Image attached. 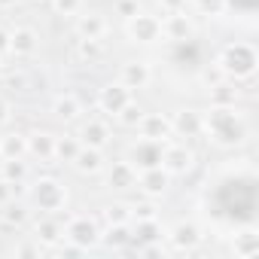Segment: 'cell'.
Segmentation results:
<instances>
[{
    "label": "cell",
    "instance_id": "cell-1",
    "mask_svg": "<svg viewBox=\"0 0 259 259\" xmlns=\"http://www.w3.org/2000/svg\"><path fill=\"white\" fill-rule=\"evenodd\" d=\"M207 207L213 217L229 223H253L256 220V177L235 174L213 186L207 195Z\"/></svg>",
    "mask_w": 259,
    "mask_h": 259
},
{
    "label": "cell",
    "instance_id": "cell-2",
    "mask_svg": "<svg viewBox=\"0 0 259 259\" xmlns=\"http://www.w3.org/2000/svg\"><path fill=\"white\" fill-rule=\"evenodd\" d=\"M207 128L217 144H241L247 138V128L244 122L235 116L232 107H213L210 116H207Z\"/></svg>",
    "mask_w": 259,
    "mask_h": 259
},
{
    "label": "cell",
    "instance_id": "cell-3",
    "mask_svg": "<svg viewBox=\"0 0 259 259\" xmlns=\"http://www.w3.org/2000/svg\"><path fill=\"white\" fill-rule=\"evenodd\" d=\"M220 67H223V73H229L235 79L253 76V70H256V49L247 46V43H232V46H226V52L220 58Z\"/></svg>",
    "mask_w": 259,
    "mask_h": 259
},
{
    "label": "cell",
    "instance_id": "cell-4",
    "mask_svg": "<svg viewBox=\"0 0 259 259\" xmlns=\"http://www.w3.org/2000/svg\"><path fill=\"white\" fill-rule=\"evenodd\" d=\"M128 37H132V40H141V43H156V40H162V19L147 16V13L132 16V19H128Z\"/></svg>",
    "mask_w": 259,
    "mask_h": 259
},
{
    "label": "cell",
    "instance_id": "cell-5",
    "mask_svg": "<svg viewBox=\"0 0 259 259\" xmlns=\"http://www.w3.org/2000/svg\"><path fill=\"white\" fill-rule=\"evenodd\" d=\"M162 150H165V141H150V138H144L135 150H132V168H141V171H147V168H159L162 165Z\"/></svg>",
    "mask_w": 259,
    "mask_h": 259
},
{
    "label": "cell",
    "instance_id": "cell-6",
    "mask_svg": "<svg viewBox=\"0 0 259 259\" xmlns=\"http://www.w3.org/2000/svg\"><path fill=\"white\" fill-rule=\"evenodd\" d=\"M34 201L40 204V210H58L64 204V189L55 183V180H40L34 186Z\"/></svg>",
    "mask_w": 259,
    "mask_h": 259
},
{
    "label": "cell",
    "instance_id": "cell-7",
    "mask_svg": "<svg viewBox=\"0 0 259 259\" xmlns=\"http://www.w3.org/2000/svg\"><path fill=\"white\" fill-rule=\"evenodd\" d=\"M128 101H132V89H125V85L119 82V85H107V89H101L98 107H101L104 113H119Z\"/></svg>",
    "mask_w": 259,
    "mask_h": 259
},
{
    "label": "cell",
    "instance_id": "cell-8",
    "mask_svg": "<svg viewBox=\"0 0 259 259\" xmlns=\"http://www.w3.org/2000/svg\"><path fill=\"white\" fill-rule=\"evenodd\" d=\"M162 165H165V171L168 174H183V171H189L192 168V153L186 150V147H165L162 150Z\"/></svg>",
    "mask_w": 259,
    "mask_h": 259
},
{
    "label": "cell",
    "instance_id": "cell-9",
    "mask_svg": "<svg viewBox=\"0 0 259 259\" xmlns=\"http://www.w3.org/2000/svg\"><path fill=\"white\" fill-rule=\"evenodd\" d=\"M162 37H168V40H186V37H192V22L183 16V10L171 13L162 22Z\"/></svg>",
    "mask_w": 259,
    "mask_h": 259
},
{
    "label": "cell",
    "instance_id": "cell-10",
    "mask_svg": "<svg viewBox=\"0 0 259 259\" xmlns=\"http://www.w3.org/2000/svg\"><path fill=\"white\" fill-rule=\"evenodd\" d=\"M79 138H82V144H89L92 150H101V147L110 144V128H107L104 122H98V119H89V122L82 125Z\"/></svg>",
    "mask_w": 259,
    "mask_h": 259
},
{
    "label": "cell",
    "instance_id": "cell-11",
    "mask_svg": "<svg viewBox=\"0 0 259 259\" xmlns=\"http://www.w3.org/2000/svg\"><path fill=\"white\" fill-rule=\"evenodd\" d=\"M141 135L150 138V141H165L171 135V122L165 116H141Z\"/></svg>",
    "mask_w": 259,
    "mask_h": 259
},
{
    "label": "cell",
    "instance_id": "cell-12",
    "mask_svg": "<svg viewBox=\"0 0 259 259\" xmlns=\"http://www.w3.org/2000/svg\"><path fill=\"white\" fill-rule=\"evenodd\" d=\"M10 46L16 55H34L37 52V34L31 28H19L10 34Z\"/></svg>",
    "mask_w": 259,
    "mask_h": 259
},
{
    "label": "cell",
    "instance_id": "cell-13",
    "mask_svg": "<svg viewBox=\"0 0 259 259\" xmlns=\"http://www.w3.org/2000/svg\"><path fill=\"white\" fill-rule=\"evenodd\" d=\"M67 235H70L76 244H92V241L98 238V229H95V223H92V220L76 217V220H70V223H67Z\"/></svg>",
    "mask_w": 259,
    "mask_h": 259
},
{
    "label": "cell",
    "instance_id": "cell-14",
    "mask_svg": "<svg viewBox=\"0 0 259 259\" xmlns=\"http://www.w3.org/2000/svg\"><path fill=\"white\" fill-rule=\"evenodd\" d=\"M147 82H150V67L147 64H138V61L125 64V70H122V85L125 89H144Z\"/></svg>",
    "mask_w": 259,
    "mask_h": 259
},
{
    "label": "cell",
    "instance_id": "cell-15",
    "mask_svg": "<svg viewBox=\"0 0 259 259\" xmlns=\"http://www.w3.org/2000/svg\"><path fill=\"white\" fill-rule=\"evenodd\" d=\"M141 186H144L150 195L165 192V186H168V171H162V165H159V168H147V171L141 174Z\"/></svg>",
    "mask_w": 259,
    "mask_h": 259
},
{
    "label": "cell",
    "instance_id": "cell-16",
    "mask_svg": "<svg viewBox=\"0 0 259 259\" xmlns=\"http://www.w3.org/2000/svg\"><path fill=\"white\" fill-rule=\"evenodd\" d=\"M171 132H177V135H186V138H192V135H198V132H201V119H198L195 113L183 110V113H177V119L171 122Z\"/></svg>",
    "mask_w": 259,
    "mask_h": 259
},
{
    "label": "cell",
    "instance_id": "cell-17",
    "mask_svg": "<svg viewBox=\"0 0 259 259\" xmlns=\"http://www.w3.org/2000/svg\"><path fill=\"white\" fill-rule=\"evenodd\" d=\"M107 34V22L101 16H82L79 19V37L82 40H101Z\"/></svg>",
    "mask_w": 259,
    "mask_h": 259
},
{
    "label": "cell",
    "instance_id": "cell-18",
    "mask_svg": "<svg viewBox=\"0 0 259 259\" xmlns=\"http://www.w3.org/2000/svg\"><path fill=\"white\" fill-rule=\"evenodd\" d=\"M110 183H113L116 189H128V186L138 183V174H135V168L128 165V162H119V165H113V171H110Z\"/></svg>",
    "mask_w": 259,
    "mask_h": 259
},
{
    "label": "cell",
    "instance_id": "cell-19",
    "mask_svg": "<svg viewBox=\"0 0 259 259\" xmlns=\"http://www.w3.org/2000/svg\"><path fill=\"white\" fill-rule=\"evenodd\" d=\"M73 165H76L82 174H98V171H101V153L92 150V147H89V150H79L76 159H73Z\"/></svg>",
    "mask_w": 259,
    "mask_h": 259
},
{
    "label": "cell",
    "instance_id": "cell-20",
    "mask_svg": "<svg viewBox=\"0 0 259 259\" xmlns=\"http://www.w3.org/2000/svg\"><path fill=\"white\" fill-rule=\"evenodd\" d=\"M52 150H55V141H52L49 135H34V138L28 141V153H34V156H40V159H52Z\"/></svg>",
    "mask_w": 259,
    "mask_h": 259
},
{
    "label": "cell",
    "instance_id": "cell-21",
    "mask_svg": "<svg viewBox=\"0 0 259 259\" xmlns=\"http://www.w3.org/2000/svg\"><path fill=\"white\" fill-rule=\"evenodd\" d=\"M79 150H82V147H79V141H73V138H61V141H55L52 156H58V159H64V162H73Z\"/></svg>",
    "mask_w": 259,
    "mask_h": 259
},
{
    "label": "cell",
    "instance_id": "cell-22",
    "mask_svg": "<svg viewBox=\"0 0 259 259\" xmlns=\"http://www.w3.org/2000/svg\"><path fill=\"white\" fill-rule=\"evenodd\" d=\"M174 244H177V247H192V244H198V229H195L192 223H180V226L174 229Z\"/></svg>",
    "mask_w": 259,
    "mask_h": 259
},
{
    "label": "cell",
    "instance_id": "cell-23",
    "mask_svg": "<svg viewBox=\"0 0 259 259\" xmlns=\"http://www.w3.org/2000/svg\"><path fill=\"white\" fill-rule=\"evenodd\" d=\"M55 113H58L61 119H76L82 110H79V101H76L73 95H64V98L55 101Z\"/></svg>",
    "mask_w": 259,
    "mask_h": 259
},
{
    "label": "cell",
    "instance_id": "cell-24",
    "mask_svg": "<svg viewBox=\"0 0 259 259\" xmlns=\"http://www.w3.org/2000/svg\"><path fill=\"white\" fill-rule=\"evenodd\" d=\"M235 89L229 85H213V107H235Z\"/></svg>",
    "mask_w": 259,
    "mask_h": 259
},
{
    "label": "cell",
    "instance_id": "cell-25",
    "mask_svg": "<svg viewBox=\"0 0 259 259\" xmlns=\"http://www.w3.org/2000/svg\"><path fill=\"white\" fill-rule=\"evenodd\" d=\"M25 150H28V144H25L19 135H10V138L4 141V156H7V159H19Z\"/></svg>",
    "mask_w": 259,
    "mask_h": 259
},
{
    "label": "cell",
    "instance_id": "cell-26",
    "mask_svg": "<svg viewBox=\"0 0 259 259\" xmlns=\"http://www.w3.org/2000/svg\"><path fill=\"white\" fill-rule=\"evenodd\" d=\"M116 116H119V119H122V122H125V125H138V122H141V116H144V113H141V110H138V107H135V104H132V101H128V104H125V107H122V110H119V113H116Z\"/></svg>",
    "mask_w": 259,
    "mask_h": 259
},
{
    "label": "cell",
    "instance_id": "cell-27",
    "mask_svg": "<svg viewBox=\"0 0 259 259\" xmlns=\"http://www.w3.org/2000/svg\"><path fill=\"white\" fill-rule=\"evenodd\" d=\"M223 4L232 7V10H238L241 16H253L256 7H259V0H223Z\"/></svg>",
    "mask_w": 259,
    "mask_h": 259
},
{
    "label": "cell",
    "instance_id": "cell-28",
    "mask_svg": "<svg viewBox=\"0 0 259 259\" xmlns=\"http://www.w3.org/2000/svg\"><path fill=\"white\" fill-rule=\"evenodd\" d=\"M4 174H7V180L13 183V180H19V177L25 174V168H22V162H19V159H7V165H4Z\"/></svg>",
    "mask_w": 259,
    "mask_h": 259
},
{
    "label": "cell",
    "instance_id": "cell-29",
    "mask_svg": "<svg viewBox=\"0 0 259 259\" xmlns=\"http://www.w3.org/2000/svg\"><path fill=\"white\" fill-rule=\"evenodd\" d=\"M116 13L125 16V19L138 16V13H141V10H138V0H119V4H116Z\"/></svg>",
    "mask_w": 259,
    "mask_h": 259
},
{
    "label": "cell",
    "instance_id": "cell-30",
    "mask_svg": "<svg viewBox=\"0 0 259 259\" xmlns=\"http://www.w3.org/2000/svg\"><path fill=\"white\" fill-rule=\"evenodd\" d=\"M52 4H55V10H58V13H64V16H73V13L82 7V0H52Z\"/></svg>",
    "mask_w": 259,
    "mask_h": 259
},
{
    "label": "cell",
    "instance_id": "cell-31",
    "mask_svg": "<svg viewBox=\"0 0 259 259\" xmlns=\"http://www.w3.org/2000/svg\"><path fill=\"white\" fill-rule=\"evenodd\" d=\"M37 232H43V235H40L43 241H55V238H58V226H55V223H49V220H46V223H40V226H37Z\"/></svg>",
    "mask_w": 259,
    "mask_h": 259
},
{
    "label": "cell",
    "instance_id": "cell-32",
    "mask_svg": "<svg viewBox=\"0 0 259 259\" xmlns=\"http://www.w3.org/2000/svg\"><path fill=\"white\" fill-rule=\"evenodd\" d=\"M107 217H110V223H125V220H128V210H125L122 204H116V207L107 210Z\"/></svg>",
    "mask_w": 259,
    "mask_h": 259
},
{
    "label": "cell",
    "instance_id": "cell-33",
    "mask_svg": "<svg viewBox=\"0 0 259 259\" xmlns=\"http://www.w3.org/2000/svg\"><path fill=\"white\" fill-rule=\"evenodd\" d=\"M13 192H16V183H10V180H0V204H4V201H10V198H13Z\"/></svg>",
    "mask_w": 259,
    "mask_h": 259
},
{
    "label": "cell",
    "instance_id": "cell-34",
    "mask_svg": "<svg viewBox=\"0 0 259 259\" xmlns=\"http://www.w3.org/2000/svg\"><path fill=\"white\" fill-rule=\"evenodd\" d=\"M201 10H210V13H220L223 10V0H198Z\"/></svg>",
    "mask_w": 259,
    "mask_h": 259
},
{
    "label": "cell",
    "instance_id": "cell-35",
    "mask_svg": "<svg viewBox=\"0 0 259 259\" xmlns=\"http://www.w3.org/2000/svg\"><path fill=\"white\" fill-rule=\"evenodd\" d=\"M162 7H165L168 13H180V10L186 7V0H162Z\"/></svg>",
    "mask_w": 259,
    "mask_h": 259
},
{
    "label": "cell",
    "instance_id": "cell-36",
    "mask_svg": "<svg viewBox=\"0 0 259 259\" xmlns=\"http://www.w3.org/2000/svg\"><path fill=\"white\" fill-rule=\"evenodd\" d=\"M7 52H13V46H10V34H7V31H0V55H7Z\"/></svg>",
    "mask_w": 259,
    "mask_h": 259
},
{
    "label": "cell",
    "instance_id": "cell-37",
    "mask_svg": "<svg viewBox=\"0 0 259 259\" xmlns=\"http://www.w3.org/2000/svg\"><path fill=\"white\" fill-rule=\"evenodd\" d=\"M10 220H16V223H22L25 220V213H22V207H10V213H7Z\"/></svg>",
    "mask_w": 259,
    "mask_h": 259
},
{
    "label": "cell",
    "instance_id": "cell-38",
    "mask_svg": "<svg viewBox=\"0 0 259 259\" xmlns=\"http://www.w3.org/2000/svg\"><path fill=\"white\" fill-rule=\"evenodd\" d=\"M7 116H10V104L0 98V122H7Z\"/></svg>",
    "mask_w": 259,
    "mask_h": 259
},
{
    "label": "cell",
    "instance_id": "cell-39",
    "mask_svg": "<svg viewBox=\"0 0 259 259\" xmlns=\"http://www.w3.org/2000/svg\"><path fill=\"white\" fill-rule=\"evenodd\" d=\"M16 4V0H0V7H13Z\"/></svg>",
    "mask_w": 259,
    "mask_h": 259
}]
</instances>
